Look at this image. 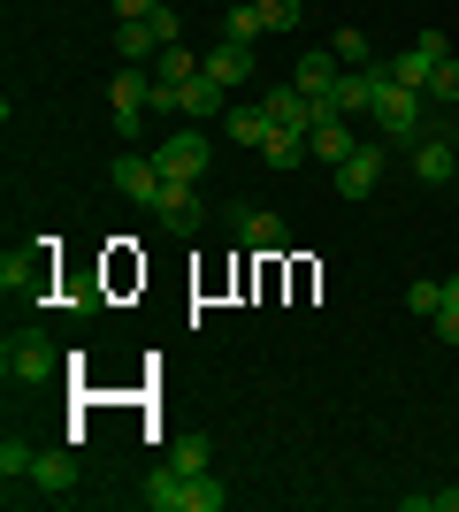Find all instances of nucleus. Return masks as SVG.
<instances>
[{"label": "nucleus", "mask_w": 459, "mask_h": 512, "mask_svg": "<svg viewBox=\"0 0 459 512\" xmlns=\"http://www.w3.org/2000/svg\"><path fill=\"white\" fill-rule=\"evenodd\" d=\"M299 16H306V0H261V23H268V31H299Z\"/></svg>", "instance_id": "29"}, {"label": "nucleus", "mask_w": 459, "mask_h": 512, "mask_svg": "<svg viewBox=\"0 0 459 512\" xmlns=\"http://www.w3.org/2000/svg\"><path fill=\"white\" fill-rule=\"evenodd\" d=\"M0 283H8V299H31V291H39V260L8 253V260H0Z\"/></svg>", "instance_id": "24"}, {"label": "nucleus", "mask_w": 459, "mask_h": 512, "mask_svg": "<svg viewBox=\"0 0 459 512\" xmlns=\"http://www.w3.org/2000/svg\"><path fill=\"white\" fill-rule=\"evenodd\" d=\"M222 130H230V146H253V153H261L276 123H268V107H261V100H245V107H230V115H222Z\"/></svg>", "instance_id": "17"}, {"label": "nucleus", "mask_w": 459, "mask_h": 512, "mask_svg": "<svg viewBox=\"0 0 459 512\" xmlns=\"http://www.w3.org/2000/svg\"><path fill=\"white\" fill-rule=\"evenodd\" d=\"M207 161H215L207 130H169V138L153 146V169L169 176V184H199V176H207Z\"/></svg>", "instance_id": "3"}, {"label": "nucleus", "mask_w": 459, "mask_h": 512, "mask_svg": "<svg viewBox=\"0 0 459 512\" xmlns=\"http://www.w3.org/2000/svg\"><path fill=\"white\" fill-rule=\"evenodd\" d=\"M146 505L153 512H222V505H230V490L215 482V467H207V474L161 467V474H153V490H146Z\"/></svg>", "instance_id": "2"}, {"label": "nucleus", "mask_w": 459, "mask_h": 512, "mask_svg": "<svg viewBox=\"0 0 459 512\" xmlns=\"http://www.w3.org/2000/svg\"><path fill=\"white\" fill-rule=\"evenodd\" d=\"M261 161H268V169H299V161H314V153H306V130H268Z\"/></svg>", "instance_id": "20"}, {"label": "nucleus", "mask_w": 459, "mask_h": 512, "mask_svg": "<svg viewBox=\"0 0 459 512\" xmlns=\"http://www.w3.org/2000/svg\"><path fill=\"white\" fill-rule=\"evenodd\" d=\"M406 512H459V490H421L406 497Z\"/></svg>", "instance_id": "31"}, {"label": "nucleus", "mask_w": 459, "mask_h": 512, "mask_svg": "<svg viewBox=\"0 0 459 512\" xmlns=\"http://www.w3.org/2000/svg\"><path fill=\"white\" fill-rule=\"evenodd\" d=\"M31 467H39V451L23 444V436H8V444H0V474H8V482H31Z\"/></svg>", "instance_id": "25"}, {"label": "nucleus", "mask_w": 459, "mask_h": 512, "mask_svg": "<svg viewBox=\"0 0 459 512\" xmlns=\"http://www.w3.org/2000/svg\"><path fill=\"white\" fill-rule=\"evenodd\" d=\"M153 8H161V0H115V16H123V23H146Z\"/></svg>", "instance_id": "33"}, {"label": "nucleus", "mask_w": 459, "mask_h": 512, "mask_svg": "<svg viewBox=\"0 0 459 512\" xmlns=\"http://www.w3.org/2000/svg\"><path fill=\"white\" fill-rule=\"evenodd\" d=\"M383 69H391V85H414V92H429V69H437V62H429L421 46H406V54H391Z\"/></svg>", "instance_id": "21"}, {"label": "nucleus", "mask_w": 459, "mask_h": 512, "mask_svg": "<svg viewBox=\"0 0 459 512\" xmlns=\"http://www.w3.org/2000/svg\"><path fill=\"white\" fill-rule=\"evenodd\" d=\"M429 92L414 85H391V69H383V85H375V123H383V146H421L429 138Z\"/></svg>", "instance_id": "1"}, {"label": "nucleus", "mask_w": 459, "mask_h": 512, "mask_svg": "<svg viewBox=\"0 0 459 512\" xmlns=\"http://www.w3.org/2000/svg\"><path fill=\"white\" fill-rule=\"evenodd\" d=\"M329 176H337V192H345V199H368L375 184H383V146H368V138H360V153H352L345 169H329Z\"/></svg>", "instance_id": "12"}, {"label": "nucleus", "mask_w": 459, "mask_h": 512, "mask_svg": "<svg viewBox=\"0 0 459 512\" xmlns=\"http://www.w3.org/2000/svg\"><path fill=\"white\" fill-rule=\"evenodd\" d=\"M329 54H337V62H345V69H368V62H375L368 31H337V39H329Z\"/></svg>", "instance_id": "26"}, {"label": "nucleus", "mask_w": 459, "mask_h": 512, "mask_svg": "<svg viewBox=\"0 0 459 512\" xmlns=\"http://www.w3.org/2000/svg\"><path fill=\"white\" fill-rule=\"evenodd\" d=\"M0 367H8V383H46L54 375V344L39 337V329H23V337H8V352H0Z\"/></svg>", "instance_id": "6"}, {"label": "nucleus", "mask_w": 459, "mask_h": 512, "mask_svg": "<svg viewBox=\"0 0 459 512\" xmlns=\"http://www.w3.org/2000/svg\"><path fill=\"white\" fill-rule=\"evenodd\" d=\"M153 54H161V39H153V23H115V62H131V69H153Z\"/></svg>", "instance_id": "19"}, {"label": "nucleus", "mask_w": 459, "mask_h": 512, "mask_svg": "<svg viewBox=\"0 0 459 512\" xmlns=\"http://www.w3.org/2000/svg\"><path fill=\"white\" fill-rule=\"evenodd\" d=\"M253 69H261V46H253V39H222V46H207V77H215V85L238 92Z\"/></svg>", "instance_id": "10"}, {"label": "nucleus", "mask_w": 459, "mask_h": 512, "mask_svg": "<svg viewBox=\"0 0 459 512\" xmlns=\"http://www.w3.org/2000/svg\"><path fill=\"white\" fill-rule=\"evenodd\" d=\"M444 306H459V268H452V276H444Z\"/></svg>", "instance_id": "34"}, {"label": "nucleus", "mask_w": 459, "mask_h": 512, "mask_svg": "<svg viewBox=\"0 0 459 512\" xmlns=\"http://www.w3.org/2000/svg\"><path fill=\"white\" fill-rule=\"evenodd\" d=\"M230 115V85H215L207 69H199L192 85H184V123H222Z\"/></svg>", "instance_id": "14"}, {"label": "nucleus", "mask_w": 459, "mask_h": 512, "mask_svg": "<svg viewBox=\"0 0 459 512\" xmlns=\"http://www.w3.org/2000/svg\"><path fill=\"white\" fill-rule=\"evenodd\" d=\"M108 184H115V192H123V199H138V207L153 214V199H161V184H169V176L153 169V153H115Z\"/></svg>", "instance_id": "7"}, {"label": "nucleus", "mask_w": 459, "mask_h": 512, "mask_svg": "<svg viewBox=\"0 0 459 512\" xmlns=\"http://www.w3.org/2000/svg\"><path fill=\"white\" fill-rule=\"evenodd\" d=\"M153 222L169 237H199V222H207V207H199V184H161V199H153Z\"/></svg>", "instance_id": "8"}, {"label": "nucleus", "mask_w": 459, "mask_h": 512, "mask_svg": "<svg viewBox=\"0 0 459 512\" xmlns=\"http://www.w3.org/2000/svg\"><path fill=\"white\" fill-rule=\"evenodd\" d=\"M161 467H176V474H207V467H215V444H207V428H184V436L169 444V459H161Z\"/></svg>", "instance_id": "18"}, {"label": "nucleus", "mask_w": 459, "mask_h": 512, "mask_svg": "<svg viewBox=\"0 0 459 512\" xmlns=\"http://www.w3.org/2000/svg\"><path fill=\"white\" fill-rule=\"evenodd\" d=\"M406 306H414L421 321H437V314H444V283H429V276H421V283H406Z\"/></svg>", "instance_id": "28"}, {"label": "nucleus", "mask_w": 459, "mask_h": 512, "mask_svg": "<svg viewBox=\"0 0 459 512\" xmlns=\"http://www.w3.org/2000/svg\"><path fill=\"white\" fill-rule=\"evenodd\" d=\"M31 482H39L46 497H69V482H77V467H69L62 451H39V467H31Z\"/></svg>", "instance_id": "22"}, {"label": "nucleus", "mask_w": 459, "mask_h": 512, "mask_svg": "<svg viewBox=\"0 0 459 512\" xmlns=\"http://www.w3.org/2000/svg\"><path fill=\"white\" fill-rule=\"evenodd\" d=\"M429 329H437V344H459V306H444V314L429 321Z\"/></svg>", "instance_id": "32"}, {"label": "nucleus", "mask_w": 459, "mask_h": 512, "mask_svg": "<svg viewBox=\"0 0 459 512\" xmlns=\"http://www.w3.org/2000/svg\"><path fill=\"white\" fill-rule=\"evenodd\" d=\"M375 85H383V62H368V69H345L337 77V115H375Z\"/></svg>", "instance_id": "13"}, {"label": "nucleus", "mask_w": 459, "mask_h": 512, "mask_svg": "<svg viewBox=\"0 0 459 512\" xmlns=\"http://www.w3.org/2000/svg\"><path fill=\"white\" fill-rule=\"evenodd\" d=\"M337 77H345L337 54H299V62H291V85H299L306 100H329V107H337Z\"/></svg>", "instance_id": "11"}, {"label": "nucleus", "mask_w": 459, "mask_h": 512, "mask_svg": "<svg viewBox=\"0 0 459 512\" xmlns=\"http://www.w3.org/2000/svg\"><path fill=\"white\" fill-rule=\"evenodd\" d=\"M406 153H414L421 184H452V176H459V146H452V138H421V146H406Z\"/></svg>", "instance_id": "15"}, {"label": "nucleus", "mask_w": 459, "mask_h": 512, "mask_svg": "<svg viewBox=\"0 0 459 512\" xmlns=\"http://www.w3.org/2000/svg\"><path fill=\"white\" fill-rule=\"evenodd\" d=\"M261 107H268V123H276V130H314V100H306L299 85L261 92Z\"/></svg>", "instance_id": "16"}, {"label": "nucleus", "mask_w": 459, "mask_h": 512, "mask_svg": "<svg viewBox=\"0 0 459 512\" xmlns=\"http://www.w3.org/2000/svg\"><path fill=\"white\" fill-rule=\"evenodd\" d=\"M261 31H268V23H261V0H238V8L222 16V39H253V46H261Z\"/></svg>", "instance_id": "23"}, {"label": "nucleus", "mask_w": 459, "mask_h": 512, "mask_svg": "<svg viewBox=\"0 0 459 512\" xmlns=\"http://www.w3.org/2000/svg\"><path fill=\"white\" fill-rule=\"evenodd\" d=\"M108 107H115V130L123 138H138V115H153V69H115V85H108Z\"/></svg>", "instance_id": "5"}, {"label": "nucleus", "mask_w": 459, "mask_h": 512, "mask_svg": "<svg viewBox=\"0 0 459 512\" xmlns=\"http://www.w3.org/2000/svg\"><path fill=\"white\" fill-rule=\"evenodd\" d=\"M429 107H437V115H444V107H459V62L429 69Z\"/></svg>", "instance_id": "27"}, {"label": "nucleus", "mask_w": 459, "mask_h": 512, "mask_svg": "<svg viewBox=\"0 0 459 512\" xmlns=\"http://www.w3.org/2000/svg\"><path fill=\"white\" fill-rule=\"evenodd\" d=\"M222 222H230V230H238L245 245H253V253H284V245H291V237H284V222H276V214H253L245 199H230V207H222Z\"/></svg>", "instance_id": "9"}, {"label": "nucleus", "mask_w": 459, "mask_h": 512, "mask_svg": "<svg viewBox=\"0 0 459 512\" xmlns=\"http://www.w3.org/2000/svg\"><path fill=\"white\" fill-rule=\"evenodd\" d=\"M153 39H161V46H184V16H176V8H169V0H161V8H153Z\"/></svg>", "instance_id": "30"}, {"label": "nucleus", "mask_w": 459, "mask_h": 512, "mask_svg": "<svg viewBox=\"0 0 459 512\" xmlns=\"http://www.w3.org/2000/svg\"><path fill=\"white\" fill-rule=\"evenodd\" d=\"M306 153H314L322 169H345L352 153H360V130H352V115H337L329 100H314V130H306Z\"/></svg>", "instance_id": "4"}]
</instances>
